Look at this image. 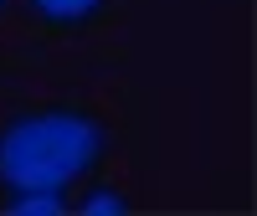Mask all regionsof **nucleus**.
<instances>
[{
	"instance_id": "4",
	"label": "nucleus",
	"mask_w": 257,
	"mask_h": 216,
	"mask_svg": "<svg viewBox=\"0 0 257 216\" xmlns=\"http://www.w3.org/2000/svg\"><path fill=\"white\" fill-rule=\"evenodd\" d=\"M77 211H88V216H123L128 211V196L118 185H93L88 196L77 201Z\"/></svg>"
},
{
	"instance_id": "1",
	"label": "nucleus",
	"mask_w": 257,
	"mask_h": 216,
	"mask_svg": "<svg viewBox=\"0 0 257 216\" xmlns=\"http://www.w3.org/2000/svg\"><path fill=\"white\" fill-rule=\"evenodd\" d=\"M108 155V129L77 103L21 108L0 124V190H62L82 185Z\"/></svg>"
},
{
	"instance_id": "5",
	"label": "nucleus",
	"mask_w": 257,
	"mask_h": 216,
	"mask_svg": "<svg viewBox=\"0 0 257 216\" xmlns=\"http://www.w3.org/2000/svg\"><path fill=\"white\" fill-rule=\"evenodd\" d=\"M0 6H6V0H0Z\"/></svg>"
},
{
	"instance_id": "2",
	"label": "nucleus",
	"mask_w": 257,
	"mask_h": 216,
	"mask_svg": "<svg viewBox=\"0 0 257 216\" xmlns=\"http://www.w3.org/2000/svg\"><path fill=\"white\" fill-rule=\"evenodd\" d=\"M103 6H108V0H26V11L41 21V26H52V31L88 26L93 16H103Z\"/></svg>"
},
{
	"instance_id": "3",
	"label": "nucleus",
	"mask_w": 257,
	"mask_h": 216,
	"mask_svg": "<svg viewBox=\"0 0 257 216\" xmlns=\"http://www.w3.org/2000/svg\"><path fill=\"white\" fill-rule=\"evenodd\" d=\"M72 201L62 196V190H11L6 196V211H16V216H57Z\"/></svg>"
}]
</instances>
